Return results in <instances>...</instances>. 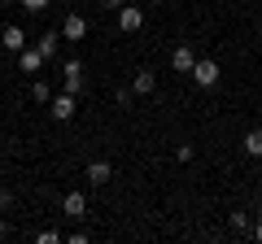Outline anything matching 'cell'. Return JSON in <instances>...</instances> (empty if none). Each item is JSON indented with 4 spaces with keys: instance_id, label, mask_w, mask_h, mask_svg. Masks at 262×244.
<instances>
[{
    "instance_id": "obj_19",
    "label": "cell",
    "mask_w": 262,
    "mask_h": 244,
    "mask_svg": "<svg viewBox=\"0 0 262 244\" xmlns=\"http://www.w3.org/2000/svg\"><path fill=\"white\" fill-rule=\"evenodd\" d=\"M192 153H196L192 144H175V161H192Z\"/></svg>"
},
{
    "instance_id": "obj_6",
    "label": "cell",
    "mask_w": 262,
    "mask_h": 244,
    "mask_svg": "<svg viewBox=\"0 0 262 244\" xmlns=\"http://www.w3.org/2000/svg\"><path fill=\"white\" fill-rule=\"evenodd\" d=\"M18 70H22V75H39V70H44V53H39L35 44H27L18 53Z\"/></svg>"
},
{
    "instance_id": "obj_15",
    "label": "cell",
    "mask_w": 262,
    "mask_h": 244,
    "mask_svg": "<svg viewBox=\"0 0 262 244\" xmlns=\"http://www.w3.org/2000/svg\"><path fill=\"white\" fill-rule=\"evenodd\" d=\"M232 227H236V231H253V223H249L245 209H236V214H232Z\"/></svg>"
},
{
    "instance_id": "obj_5",
    "label": "cell",
    "mask_w": 262,
    "mask_h": 244,
    "mask_svg": "<svg viewBox=\"0 0 262 244\" xmlns=\"http://www.w3.org/2000/svg\"><path fill=\"white\" fill-rule=\"evenodd\" d=\"M140 27H144V9H140V5H122V9H118V31L136 35Z\"/></svg>"
},
{
    "instance_id": "obj_25",
    "label": "cell",
    "mask_w": 262,
    "mask_h": 244,
    "mask_svg": "<svg viewBox=\"0 0 262 244\" xmlns=\"http://www.w3.org/2000/svg\"><path fill=\"white\" fill-rule=\"evenodd\" d=\"M5 5H18V0H5Z\"/></svg>"
},
{
    "instance_id": "obj_18",
    "label": "cell",
    "mask_w": 262,
    "mask_h": 244,
    "mask_svg": "<svg viewBox=\"0 0 262 244\" xmlns=\"http://www.w3.org/2000/svg\"><path fill=\"white\" fill-rule=\"evenodd\" d=\"M114 101H118V105H122V109H127V105H131V101H136V92H131V87H118V92H114Z\"/></svg>"
},
{
    "instance_id": "obj_11",
    "label": "cell",
    "mask_w": 262,
    "mask_h": 244,
    "mask_svg": "<svg viewBox=\"0 0 262 244\" xmlns=\"http://www.w3.org/2000/svg\"><path fill=\"white\" fill-rule=\"evenodd\" d=\"M0 44H5V48H9L13 57H18L22 48H27V31H22V27H5V35H0Z\"/></svg>"
},
{
    "instance_id": "obj_1",
    "label": "cell",
    "mask_w": 262,
    "mask_h": 244,
    "mask_svg": "<svg viewBox=\"0 0 262 244\" xmlns=\"http://www.w3.org/2000/svg\"><path fill=\"white\" fill-rule=\"evenodd\" d=\"M192 79L196 87H219V61L214 57H196V66H192Z\"/></svg>"
},
{
    "instance_id": "obj_2",
    "label": "cell",
    "mask_w": 262,
    "mask_h": 244,
    "mask_svg": "<svg viewBox=\"0 0 262 244\" xmlns=\"http://www.w3.org/2000/svg\"><path fill=\"white\" fill-rule=\"evenodd\" d=\"M83 35H88V18H83V13H66V18H61V39H66V44H79Z\"/></svg>"
},
{
    "instance_id": "obj_13",
    "label": "cell",
    "mask_w": 262,
    "mask_h": 244,
    "mask_svg": "<svg viewBox=\"0 0 262 244\" xmlns=\"http://www.w3.org/2000/svg\"><path fill=\"white\" fill-rule=\"evenodd\" d=\"M241 149L249 153V157H262V127H253V131H245V140H241Z\"/></svg>"
},
{
    "instance_id": "obj_16",
    "label": "cell",
    "mask_w": 262,
    "mask_h": 244,
    "mask_svg": "<svg viewBox=\"0 0 262 244\" xmlns=\"http://www.w3.org/2000/svg\"><path fill=\"white\" fill-rule=\"evenodd\" d=\"M18 5H22V9H27V13H44L48 5H53V0H18Z\"/></svg>"
},
{
    "instance_id": "obj_21",
    "label": "cell",
    "mask_w": 262,
    "mask_h": 244,
    "mask_svg": "<svg viewBox=\"0 0 262 244\" xmlns=\"http://www.w3.org/2000/svg\"><path fill=\"white\" fill-rule=\"evenodd\" d=\"M249 235H253V240L262 244V218H258V223H253V231H249Z\"/></svg>"
},
{
    "instance_id": "obj_9",
    "label": "cell",
    "mask_w": 262,
    "mask_h": 244,
    "mask_svg": "<svg viewBox=\"0 0 262 244\" xmlns=\"http://www.w3.org/2000/svg\"><path fill=\"white\" fill-rule=\"evenodd\" d=\"M61 44H66V39H61V31H44V35L35 39V48L44 53V61H53V57H57V48H61Z\"/></svg>"
},
{
    "instance_id": "obj_7",
    "label": "cell",
    "mask_w": 262,
    "mask_h": 244,
    "mask_svg": "<svg viewBox=\"0 0 262 244\" xmlns=\"http://www.w3.org/2000/svg\"><path fill=\"white\" fill-rule=\"evenodd\" d=\"M83 179H88V183H92V188H105V183H110V179H114V166H110V161H88Z\"/></svg>"
},
{
    "instance_id": "obj_14",
    "label": "cell",
    "mask_w": 262,
    "mask_h": 244,
    "mask_svg": "<svg viewBox=\"0 0 262 244\" xmlns=\"http://www.w3.org/2000/svg\"><path fill=\"white\" fill-rule=\"evenodd\" d=\"M31 96H35L39 105H48V101H53L57 92H53V83H48V79H35V83H31Z\"/></svg>"
},
{
    "instance_id": "obj_10",
    "label": "cell",
    "mask_w": 262,
    "mask_h": 244,
    "mask_svg": "<svg viewBox=\"0 0 262 244\" xmlns=\"http://www.w3.org/2000/svg\"><path fill=\"white\" fill-rule=\"evenodd\" d=\"M61 209H66L70 218H83V214H88V197H83V192H66V197H61Z\"/></svg>"
},
{
    "instance_id": "obj_17",
    "label": "cell",
    "mask_w": 262,
    "mask_h": 244,
    "mask_svg": "<svg viewBox=\"0 0 262 244\" xmlns=\"http://www.w3.org/2000/svg\"><path fill=\"white\" fill-rule=\"evenodd\" d=\"M35 240H39V244H61V231H53V227H44V231H39Z\"/></svg>"
},
{
    "instance_id": "obj_4",
    "label": "cell",
    "mask_w": 262,
    "mask_h": 244,
    "mask_svg": "<svg viewBox=\"0 0 262 244\" xmlns=\"http://www.w3.org/2000/svg\"><path fill=\"white\" fill-rule=\"evenodd\" d=\"M48 113H53L57 122H70L75 118V92H57L53 101H48Z\"/></svg>"
},
{
    "instance_id": "obj_22",
    "label": "cell",
    "mask_w": 262,
    "mask_h": 244,
    "mask_svg": "<svg viewBox=\"0 0 262 244\" xmlns=\"http://www.w3.org/2000/svg\"><path fill=\"white\" fill-rule=\"evenodd\" d=\"M5 235H9V223H5V214H0V240H5Z\"/></svg>"
},
{
    "instance_id": "obj_23",
    "label": "cell",
    "mask_w": 262,
    "mask_h": 244,
    "mask_svg": "<svg viewBox=\"0 0 262 244\" xmlns=\"http://www.w3.org/2000/svg\"><path fill=\"white\" fill-rule=\"evenodd\" d=\"M105 5H110V9H122V0H105Z\"/></svg>"
},
{
    "instance_id": "obj_3",
    "label": "cell",
    "mask_w": 262,
    "mask_h": 244,
    "mask_svg": "<svg viewBox=\"0 0 262 244\" xmlns=\"http://www.w3.org/2000/svg\"><path fill=\"white\" fill-rule=\"evenodd\" d=\"M61 92H75V96L83 92V66H79V57L61 66Z\"/></svg>"
},
{
    "instance_id": "obj_12",
    "label": "cell",
    "mask_w": 262,
    "mask_h": 244,
    "mask_svg": "<svg viewBox=\"0 0 262 244\" xmlns=\"http://www.w3.org/2000/svg\"><path fill=\"white\" fill-rule=\"evenodd\" d=\"M153 87H158V75H153V70H136V79H131V92H136V96H149Z\"/></svg>"
},
{
    "instance_id": "obj_20",
    "label": "cell",
    "mask_w": 262,
    "mask_h": 244,
    "mask_svg": "<svg viewBox=\"0 0 262 244\" xmlns=\"http://www.w3.org/2000/svg\"><path fill=\"white\" fill-rule=\"evenodd\" d=\"M9 205H13V197H9V192H0V214H9Z\"/></svg>"
},
{
    "instance_id": "obj_24",
    "label": "cell",
    "mask_w": 262,
    "mask_h": 244,
    "mask_svg": "<svg viewBox=\"0 0 262 244\" xmlns=\"http://www.w3.org/2000/svg\"><path fill=\"white\" fill-rule=\"evenodd\" d=\"M144 5H166V0H144Z\"/></svg>"
},
{
    "instance_id": "obj_8",
    "label": "cell",
    "mask_w": 262,
    "mask_h": 244,
    "mask_svg": "<svg viewBox=\"0 0 262 244\" xmlns=\"http://www.w3.org/2000/svg\"><path fill=\"white\" fill-rule=\"evenodd\" d=\"M170 66H175L179 75H192V66H196V53H192V44H179L175 53H170Z\"/></svg>"
}]
</instances>
